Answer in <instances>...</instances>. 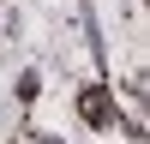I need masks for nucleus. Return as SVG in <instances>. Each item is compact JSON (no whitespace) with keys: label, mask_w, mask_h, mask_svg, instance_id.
I'll use <instances>...</instances> for the list:
<instances>
[{"label":"nucleus","mask_w":150,"mask_h":144,"mask_svg":"<svg viewBox=\"0 0 150 144\" xmlns=\"http://www.w3.org/2000/svg\"><path fill=\"white\" fill-rule=\"evenodd\" d=\"M84 114H90V120H108V96L102 90H84Z\"/></svg>","instance_id":"f257e3e1"}]
</instances>
